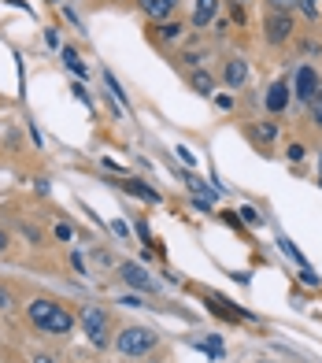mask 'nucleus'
<instances>
[{"mask_svg": "<svg viewBox=\"0 0 322 363\" xmlns=\"http://www.w3.org/2000/svg\"><path fill=\"white\" fill-rule=\"evenodd\" d=\"M156 341H160V334L149 330V326H126L115 338V352L119 356H145V352L156 349Z\"/></svg>", "mask_w": 322, "mask_h": 363, "instance_id": "1", "label": "nucleus"}, {"mask_svg": "<svg viewBox=\"0 0 322 363\" xmlns=\"http://www.w3.org/2000/svg\"><path fill=\"white\" fill-rule=\"evenodd\" d=\"M82 330H86V338L97 345V349H108V345H112V319H108V312L104 308H82Z\"/></svg>", "mask_w": 322, "mask_h": 363, "instance_id": "2", "label": "nucleus"}, {"mask_svg": "<svg viewBox=\"0 0 322 363\" xmlns=\"http://www.w3.org/2000/svg\"><path fill=\"white\" fill-rule=\"evenodd\" d=\"M319 93H322V75L311 63H300L297 75H293V97H297L300 104H311Z\"/></svg>", "mask_w": 322, "mask_h": 363, "instance_id": "3", "label": "nucleus"}, {"mask_svg": "<svg viewBox=\"0 0 322 363\" xmlns=\"http://www.w3.org/2000/svg\"><path fill=\"white\" fill-rule=\"evenodd\" d=\"M119 278L130 289H137V293H156V278L141 267V263H119Z\"/></svg>", "mask_w": 322, "mask_h": 363, "instance_id": "4", "label": "nucleus"}, {"mask_svg": "<svg viewBox=\"0 0 322 363\" xmlns=\"http://www.w3.org/2000/svg\"><path fill=\"white\" fill-rule=\"evenodd\" d=\"M263 30H267V41H271V45H285L293 38V15L271 12V15H267V23H263Z\"/></svg>", "mask_w": 322, "mask_h": 363, "instance_id": "5", "label": "nucleus"}, {"mask_svg": "<svg viewBox=\"0 0 322 363\" xmlns=\"http://www.w3.org/2000/svg\"><path fill=\"white\" fill-rule=\"evenodd\" d=\"M137 8H141V15L149 23H167V19H174L178 0H137Z\"/></svg>", "mask_w": 322, "mask_h": 363, "instance_id": "6", "label": "nucleus"}, {"mask_svg": "<svg viewBox=\"0 0 322 363\" xmlns=\"http://www.w3.org/2000/svg\"><path fill=\"white\" fill-rule=\"evenodd\" d=\"M56 301H49V297H38V301H30V312H26V315H30V323L34 326H38V330H45V334H49V323H52V315H56Z\"/></svg>", "mask_w": 322, "mask_h": 363, "instance_id": "7", "label": "nucleus"}, {"mask_svg": "<svg viewBox=\"0 0 322 363\" xmlns=\"http://www.w3.org/2000/svg\"><path fill=\"white\" fill-rule=\"evenodd\" d=\"M289 97H293V86H289V82H274V86L267 89V97H263L267 112H271V115H282L285 108H289Z\"/></svg>", "mask_w": 322, "mask_h": 363, "instance_id": "8", "label": "nucleus"}, {"mask_svg": "<svg viewBox=\"0 0 322 363\" xmlns=\"http://www.w3.org/2000/svg\"><path fill=\"white\" fill-rule=\"evenodd\" d=\"M223 82H226L230 89L245 86V82H248V63H245L241 56H230V60L223 63Z\"/></svg>", "mask_w": 322, "mask_h": 363, "instance_id": "9", "label": "nucleus"}, {"mask_svg": "<svg viewBox=\"0 0 322 363\" xmlns=\"http://www.w3.org/2000/svg\"><path fill=\"white\" fill-rule=\"evenodd\" d=\"M215 15H219V0H193V26H197V30L211 26Z\"/></svg>", "mask_w": 322, "mask_h": 363, "instance_id": "10", "label": "nucleus"}, {"mask_svg": "<svg viewBox=\"0 0 322 363\" xmlns=\"http://www.w3.org/2000/svg\"><path fill=\"white\" fill-rule=\"evenodd\" d=\"M182 30H186V26H182L178 19H167V23H152V38L156 41H160V45H174V41H178L182 38Z\"/></svg>", "mask_w": 322, "mask_h": 363, "instance_id": "11", "label": "nucleus"}, {"mask_svg": "<svg viewBox=\"0 0 322 363\" xmlns=\"http://www.w3.org/2000/svg\"><path fill=\"white\" fill-rule=\"evenodd\" d=\"M119 186L126 189L130 197H137V201H149V204H160V193H156L152 186H145V182H137V178H123Z\"/></svg>", "mask_w": 322, "mask_h": 363, "instance_id": "12", "label": "nucleus"}, {"mask_svg": "<svg viewBox=\"0 0 322 363\" xmlns=\"http://www.w3.org/2000/svg\"><path fill=\"white\" fill-rule=\"evenodd\" d=\"M71 330H75V315L60 304L56 315H52V323H49V334H71Z\"/></svg>", "mask_w": 322, "mask_h": 363, "instance_id": "13", "label": "nucleus"}, {"mask_svg": "<svg viewBox=\"0 0 322 363\" xmlns=\"http://www.w3.org/2000/svg\"><path fill=\"white\" fill-rule=\"evenodd\" d=\"M189 86L197 89V93H204V97H208L211 89H215V78H211L208 71H193V75H189Z\"/></svg>", "mask_w": 322, "mask_h": 363, "instance_id": "14", "label": "nucleus"}, {"mask_svg": "<svg viewBox=\"0 0 322 363\" xmlns=\"http://www.w3.org/2000/svg\"><path fill=\"white\" fill-rule=\"evenodd\" d=\"M63 63H67V71H71V75H78V78H86V75H89L86 63L78 60V52H75V49H63Z\"/></svg>", "mask_w": 322, "mask_h": 363, "instance_id": "15", "label": "nucleus"}, {"mask_svg": "<svg viewBox=\"0 0 322 363\" xmlns=\"http://www.w3.org/2000/svg\"><path fill=\"white\" fill-rule=\"evenodd\" d=\"M300 15H304V19L315 23L319 15H322V0H300Z\"/></svg>", "mask_w": 322, "mask_h": 363, "instance_id": "16", "label": "nucleus"}, {"mask_svg": "<svg viewBox=\"0 0 322 363\" xmlns=\"http://www.w3.org/2000/svg\"><path fill=\"white\" fill-rule=\"evenodd\" d=\"M200 349H204L211 360H223V341H219V338H204V345H200Z\"/></svg>", "mask_w": 322, "mask_h": 363, "instance_id": "17", "label": "nucleus"}, {"mask_svg": "<svg viewBox=\"0 0 322 363\" xmlns=\"http://www.w3.org/2000/svg\"><path fill=\"white\" fill-rule=\"evenodd\" d=\"M274 134H278V126H274V123H260V126H256V138H260L263 145L274 141Z\"/></svg>", "mask_w": 322, "mask_h": 363, "instance_id": "18", "label": "nucleus"}, {"mask_svg": "<svg viewBox=\"0 0 322 363\" xmlns=\"http://www.w3.org/2000/svg\"><path fill=\"white\" fill-rule=\"evenodd\" d=\"M300 8V0H271V12H285V15H293Z\"/></svg>", "mask_w": 322, "mask_h": 363, "instance_id": "19", "label": "nucleus"}, {"mask_svg": "<svg viewBox=\"0 0 322 363\" xmlns=\"http://www.w3.org/2000/svg\"><path fill=\"white\" fill-rule=\"evenodd\" d=\"M104 82H108V89H112V93H115V101H126L123 86H119V82H115V75H112V71H104Z\"/></svg>", "mask_w": 322, "mask_h": 363, "instance_id": "20", "label": "nucleus"}, {"mask_svg": "<svg viewBox=\"0 0 322 363\" xmlns=\"http://www.w3.org/2000/svg\"><path fill=\"white\" fill-rule=\"evenodd\" d=\"M304 152H308V149H304L300 141H293L289 149H285V156H289V163H300V160H304Z\"/></svg>", "mask_w": 322, "mask_h": 363, "instance_id": "21", "label": "nucleus"}, {"mask_svg": "<svg viewBox=\"0 0 322 363\" xmlns=\"http://www.w3.org/2000/svg\"><path fill=\"white\" fill-rule=\"evenodd\" d=\"M308 108H311V119H315V126H322V93H319Z\"/></svg>", "mask_w": 322, "mask_h": 363, "instance_id": "22", "label": "nucleus"}, {"mask_svg": "<svg viewBox=\"0 0 322 363\" xmlns=\"http://www.w3.org/2000/svg\"><path fill=\"white\" fill-rule=\"evenodd\" d=\"M241 219L248 226H260V212H256V208H241Z\"/></svg>", "mask_w": 322, "mask_h": 363, "instance_id": "23", "label": "nucleus"}, {"mask_svg": "<svg viewBox=\"0 0 322 363\" xmlns=\"http://www.w3.org/2000/svg\"><path fill=\"white\" fill-rule=\"evenodd\" d=\"M56 238H60V241H71V238H75V230H71V223H56Z\"/></svg>", "mask_w": 322, "mask_h": 363, "instance_id": "24", "label": "nucleus"}, {"mask_svg": "<svg viewBox=\"0 0 322 363\" xmlns=\"http://www.w3.org/2000/svg\"><path fill=\"white\" fill-rule=\"evenodd\" d=\"M174 152H178V160L186 163V167H193V163H197V156H193V152L186 149V145H178V149H174Z\"/></svg>", "mask_w": 322, "mask_h": 363, "instance_id": "25", "label": "nucleus"}, {"mask_svg": "<svg viewBox=\"0 0 322 363\" xmlns=\"http://www.w3.org/2000/svg\"><path fill=\"white\" fill-rule=\"evenodd\" d=\"M23 234H26V238H30L34 245H45V241H41V230H38V226H23Z\"/></svg>", "mask_w": 322, "mask_h": 363, "instance_id": "26", "label": "nucleus"}, {"mask_svg": "<svg viewBox=\"0 0 322 363\" xmlns=\"http://www.w3.org/2000/svg\"><path fill=\"white\" fill-rule=\"evenodd\" d=\"M45 41H49V49H63V41H60V30H49V34H45Z\"/></svg>", "mask_w": 322, "mask_h": 363, "instance_id": "27", "label": "nucleus"}, {"mask_svg": "<svg viewBox=\"0 0 322 363\" xmlns=\"http://www.w3.org/2000/svg\"><path fill=\"white\" fill-rule=\"evenodd\" d=\"M112 230H115V238H130V226H126V223H112Z\"/></svg>", "mask_w": 322, "mask_h": 363, "instance_id": "28", "label": "nucleus"}, {"mask_svg": "<svg viewBox=\"0 0 322 363\" xmlns=\"http://www.w3.org/2000/svg\"><path fill=\"white\" fill-rule=\"evenodd\" d=\"M8 308H12V293H8L4 286H0V312H8Z\"/></svg>", "mask_w": 322, "mask_h": 363, "instance_id": "29", "label": "nucleus"}, {"mask_svg": "<svg viewBox=\"0 0 322 363\" xmlns=\"http://www.w3.org/2000/svg\"><path fill=\"white\" fill-rule=\"evenodd\" d=\"M71 267H75V271H78V275H86V260H82V256H78V252H75V256H71Z\"/></svg>", "mask_w": 322, "mask_h": 363, "instance_id": "30", "label": "nucleus"}, {"mask_svg": "<svg viewBox=\"0 0 322 363\" xmlns=\"http://www.w3.org/2000/svg\"><path fill=\"white\" fill-rule=\"evenodd\" d=\"M215 104L223 108V112H230V108H234V97H226V93H223V97H215Z\"/></svg>", "mask_w": 322, "mask_h": 363, "instance_id": "31", "label": "nucleus"}, {"mask_svg": "<svg viewBox=\"0 0 322 363\" xmlns=\"http://www.w3.org/2000/svg\"><path fill=\"white\" fill-rule=\"evenodd\" d=\"M34 363H56L52 356H45V352H38V356H34Z\"/></svg>", "mask_w": 322, "mask_h": 363, "instance_id": "32", "label": "nucleus"}, {"mask_svg": "<svg viewBox=\"0 0 322 363\" xmlns=\"http://www.w3.org/2000/svg\"><path fill=\"white\" fill-rule=\"evenodd\" d=\"M4 249H8V234L0 230V252H4Z\"/></svg>", "mask_w": 322, "mask_h": 363, "instance_id": "33", "label": "nucleus"}, {"mask_svg": "<svg viewBox=\"0 0 322 363\" xmlns=\"http://www.w3.org/2000/svg\"><path fill=\"white\" fill-rule=\"evenodd\" d=\"M319 175H322V152H319Z\"/></svg>", "mask_w": 322, "mask_h": 363, "instance_id": "34", "label": "nucleus"}, {"mask_svg": "<svg viewBox=\"0 0 322 363\" xmlns=\"http://www.w3.org/2000/svg\"><path fill=\"white\" fill-rule=\"evenodd\" d=\"M263 363H274V360H263Z\"/></svg>", "mask_w": 322, "mask_h": 363, "instance_id": "35", "label": "nucleus"}, {"mask_svg": "<svg viewBox=\"0 0 322 363\" xmlns=\"http://www.w3.org/2000/svg\"><path fill=\"white\" fill-rule=\"evenodd\" d=\"M237 4H241V0H237Z\"/></svg>", "mask_w": 322, "mask_h": 363, "instance_id": "36", "label": "nucleus"}]
</instances>
